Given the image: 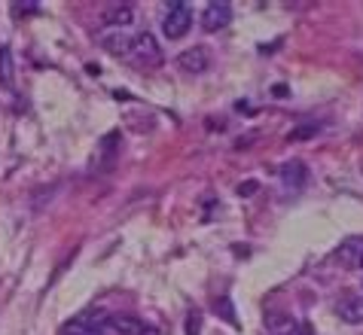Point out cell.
Here are the masks:
<instances>
[{"mask_svg": "<svg viewBox=\"0 0 363 335\" xmlns=\"http://www.w3.org/2000/svg\"><path fill=\"white\" fill-rule=\"evenodd\" d=\"M0 82L10 86L13 82V58H10V46H0Z\"/></svg>", "mask_w": 363, "mask_h": 335, "instance_id": "obj_12", "label": "cell"}, {"mask_svg": "<svg viewBox=\"0 0 363 335\" xmlns=\"http://www.w3.org/2000/svg\"><path fill=\"white\" fill-rule=\"evenodd\" d=\"M177 64H180V70H187V73H205L211 67V52L205 46L187 49V52L177 55Z\"/></svg>", "mask_w": 363, "mask_h": 335, "instance_id": "obj_7", "label": "cell"}, {"mask_svg": "<svg viewBox=\"0 0 363 335\" xmlns=\"http://www.w3.org/2000/svg\"><path fill=\"white\" fill-rule=\"evenodd\" d=\"M192 28V10L187 3H171L168 6V15L162 22V31L168 40H180L183 34H187Z\"/></svg>", "mask_w": 363, "mask_h": 335, "instance_id": "obj_2", "label": "cell"}, {"mask_svg": "<svg viewBox=\"0 0 363 335\" xmlns=\"http://www.w3.org/2000/svg\"><path fill=\"white\" fill-rule=\"evenodd\" d=\"M229 22H232V6L226 3V0H214V3H208L205 13H201V28L208 34L223 31Z\"/></svg>", "mask_w": 363, "mask_h": 335, "instance_id": "obj_3", "label": "cell"}, {"mask_svg": "<svg viewBox=\"0 0 363 335\" xmlns=\"http://www.w3.org/2000/svg\"><path fill=\"white\" fill-rule=\"evenodd\" d=\"M336 262L345 268H363V238H345L336 247Z\"/></svg>", "mask_w": 363, "mask_h": 335, "instance_id": "obj_6", "label": "cell"}, {"mask_svg": "<svg viewBox=\"0 0 363 335\" xmlns=\"http://www.w3.org/2000/svg\"><path fill=\"white\" fill-rule=\"evenodd\" d=\"M336 314H339L345 323H354V326L363 323V296H345V299H339Z\"/></svg>", "mask_w": 363, "mask_h": 335, "instance_id": "obj_8", "label": "cell"}, {"mask_svg": "<svg viewBox=\"0 0 363 335\" xmlns=\"http://www.w3.org/2000/svg\"><path fill=\"white\" fill-rule=\"evenodd\" d=\"M101 43H104V49L107 52H113V55H129L131 52V37L129 34H111V37H104Z\"/></svg>", "mask_w": 363, "mask_h": 335, "instance_id": "obj_11", "label": "cell"}, {"mask_svg": "<svg viewBox=\"0 0 363 335\" xmlns=\"http://www.w3.org/2000/svg\"><path fill=\"white\" fill-rule=\"evenodd\" d=\"M311 134H318V125H302V128L290 131V140H308Z\"/></svg>", "mask_w": 363, "mask_h": 335, "instance_id": "obj_13", "label": "cell"}, {"mask_svg": "<svg viewBox=\"0 0 363 335\" xmlns=\"http://www.w3.org/2000/svg\"><path fill=\"white\" fill-rule=\"evenodd\" d=\"M266 329L269 335H297L299 323L287 314H266Z\"/></svg>", "mask_w": 363, "mask_h": 335, "instance_id": "obj_9", "label": "cell"}, {"mask_svg": "<svg viewBox=\"0 0 363 335\" xmlns=\"http://www.w3.org/2000/svg\"><path fill=\"white\" fill-rule=\"evenodd\" d=\"M278 177H281V186L284 189L299 192L302 186H306V180H308V168H306V162H299V158H290V162L281 165Z\"/></svg>", "mask_w": 363, "mask_h": 335, "instance_id": "obj_4", "label": "cell"}, {"mask_svg": "<svg viewBox=\"0 0 363 335\" xmlns=\"http://www.w3.org/2000/svg\"><path fill=\"white\" fill-rule=\"evenodd\" d=\"M129 58L141 67H159L162 64V49H159V43L153 40V34H138V37H131Z\"/></svg>", "mask_w": 363, "mask_h": 335, "instance_id": "obj_1", "label": "cell"}, {"mask_svg": "<svg viewBox=\"0 0 363 335\" xmlns=\"http://www.w3.org/2000/svg\"><path fill=\"white\" fill-rule=\"evenodd\" d=\"M104 22L116 24V28H129V24L134 22V10L129 3H116V6H111V10L104 13Z\"/></svg>", "mask_w": 363, "mask_h": 335, "instance_id": "obj_10", "label": "cell"}, {"mask_svg": "<svg viewBox=\"0 0 363 335\" xmlns=\"http://www.w3.org/2000/svg\"><path fill=\"white\" fill-rule=\"evenodd\" d=\"M107 329H113L116 335H153V329L141 317L131 314H111L107 317Z\"/></svg>", "mask_w": 363, "mask_h": 335, "instance_id": "obj_5", "label": "cell"}, {"mask_svg": "<svg viewBox=\"0 0 363 335\" xmlns=\"http://www.w3.org/2000/svg\"><path fill=\"white\" fill-rule=\"evenodd\" d=\"M257 186H259L257 180H244L241 186H239V195H241V198H248V195H253V192H257Z\"/></svg>", "mask_w": 363, "mask_h": 335, "instance_id": "obj_14", "label": "cell"}, {"mask_svg": "<svg viewBox=\"0 0 363 335\" xmlns=\"http://www.w3.org/2000/svg\"><path fill=\"white\" fill-rule=\"evenodd\" d=\"M13 10H15V13H40V6H37V3H15Z\"/></svg>", "mask_w": 363, "mask_h": 335, "instance_id": "obj_15", "label": "cell"}, {"mask_svg": "<svg viewBox=\"0 0 363 335\" xmlns=\"http://www.w3.org/2000/svg\"><path fill=\"white\" fill-rule=\"evenodd\" d=\"M275 95L278 98H287V86H275Z\"/></svg>", "mask_w": 363, "mask_h": 335, "instance_id": "obj_16", "label": "cell"}]
</instances>
